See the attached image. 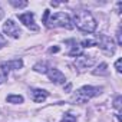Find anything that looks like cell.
<instances>
[{
	"label": "cell",
	"instance_id": "6da1fadb",
	"mask_svg": "<svg viewBox=\"0 0 122 122\" xmlns=\"http://www.w3.org/2000/svg\"><path fill=\"white\" fill-rule=\"evenodd\" d=\"M75 25L82 32H86V33H92L96 29V20L86 10H81V12L76 13V16H75Z\"/></svg>",
	"mask_w": 122,
	"mask_h": 122
},
{
	"label": "cell",
	"instance_id": "7a4b0ae2",
	"mask_svg": "<svg viewBox=\"0 0 122 122\" xmlns=\"http://www.w3.org/2000/svg\"><path fill=\"white\" fill-rule=\"evenodd\" d=\"M47 26L50 27H66V29H73V22L72 19L69 17V15L66 13H56L53 15L47 22H46Z\"/></svg>",
	"mask_w": 122,
	"mask_h": 122
},
{
	"label": "cell",
	"instance_id": "3957f363",
	"mask_svg": "<svg viewBox=\"0 0 122 122\" xmlns=\"http://www.w3.org/2000/svg\"><path fill=\"white\" fill-rule=\"evenodd\" d=\"M101 88H95V86H83V88H81L79 91H76V93H75V101L78 102V103H86L91 98H93V96H98L99 93H101Z\"/></svg>",
	"mask_w": 122,
	"mask_h": 122
},
{
	"label": "cell",
	"instance_id": "277c9868",
	"mask_svg": "<svg viewBox=\"0 0 122 122\" xmlns=\"http://www.w3.org/2000/svg\"><path fill=\"white\" fill-rule=\"evenodd\" d=\"M3 30H5V33L7 35V36H10V37H13V39H17L19 36H20V29H19V26L13 22V20H7L5 25H3Z\"/></svg>",
	"mask_w": 122,
	"mask_h": 122
},
{
	"label": "cell",
	"instance_id": "5b68a950",
	"mask_svg": "<svg viewBox=\"0 0 122 122\" xmlns=\"http://www.w3.org/2000/svg\"><path fill=\"white\" fill-rule=\"evenodd\" d=\"M99 37V46H101V49L103 50V52H106L108 55H113V52H115V46H113V43H112V40L108 37V36H103V35H101V36H98Z\"/></svg>",
	"mask_w": 122,
	"mask_h": 122
},
{
	"label": "cell",
	"instance_id": "8992f818",
	"mask_svg": "<svg viewBox=\"0 0 122 122\" xmlns=\"http://www.w3.org/2000/svg\"><path fill=\"white\" fill-rule=\"evenodd\" d=\"M19 20H20L25 26H27L29 29H32V30H39V27H37L36 25H33V23H35V16H33V13L27 12V13L19 15Z\"/></svg>",
	"mask_w": 122,
	"mask_h": 122
},
{
	"label": "cell",
	"instance_id": "52a82bcc",
	"mask_svg": "<svg viewBox=\"0 0 122 122\" xmlns=\"http://www.w3.org/2000/svg\"><path fill=\"white\" fill-rule=\"evenodd\" d=\"M47 76H49V79H50L53 83H56V85L65 83V81H66L65 75L60 72L59 69H49V71H47Z\"/></svg>",
	"mask_w": 122,
	"mask_h": 122
},
{
	"label": "cell",
	"instance_id": "ba28073f",
	"mask_svg": "<svg viewBox=\"0 0 122 122\" xmlns=\"http://www.w3.org/2000/svg\"><path fill=\"white\" fill-rule=\"evenodd\" d=\"M93 62H95L93 57H89V56H83V55H81L79 57H76L75 65H76L79 69H85V68H88V66H92Z\"/></svg>",
	"mask_w": 122,
	"mask_h": 122
},
{
	"label": "cell",
	"instance_id": "9c48e42d",
	"mask_svg": "<svg viewBox=\"0 0 122 122\" xmlns=\"http://www.w3.org/2000/svg\"><path fill=\"white\" fill-rule=\"evenodd\" d=\"M0 66H2V71L3 72L7 73L10 69H20L23 66V62H22L20 59H15V60H10V62H3Z\"/></svg>",
	"mask_w": 122,
	"mask_h": 122
},
{
	"label": "cell",
	"instance_id": "30bf717a",
	"mask_svg": "<svg viewBox=\"0 0 122 122\" xmlns=\"http://www.w3.org/2000/svg\"><path fill=\"white\" fill-rule=\"evenodd\" d=\"M47 92L46 91H42V89H33L32 92H30V96H32V99L35 101V102H37V103H40V102H43L46 98H47Z\"/></svg>",
	"mask_w": 122,
	"mask_h": 122
},
{
	"label": "cell",
	"instance_id": "8fae6325",
	"mask_svg": "<svg viewBox=\"0 0 122 122\" xmlns=\"http://www.w3.org/2000/svg\"><path fill=\"white\" fill-rule=\"evenodd\" d=\"M7 102H10V103H22L23 98L20 95H9L7 96Z\"/></svg>",
	"mask_w": 122,
	"mask_h": 122
},
{
	"label": "cell",
	"instance_id": "7c38bea8",
	"mask_svg": "<svg viewBox=\"0 0 122 122\" xmlns=\"http://www.w3.org/2000/svg\"><path fill=\"white\" fill-rule=\"evenodd\" d=\"M106 68H108V66H106V63H102L96 71H93V73H95V75H106V73H108Z\"/></svg>",
	"mask_w": 122,
	"mask_h": 122
},
{
	"label": "cell",
	"instance_id": "4fadbf2b",
	"mask_svg": "<svg viewBox=\"0 0 122 122\" xmlns=\"http://www.w3.org/2000/svg\"><path fill=\"white\" fill-rule=\"evenodd\" d=\"M60 122H76V116L75 115H71V113H65V116L62 118Z\"/></svg>",
	"mask_w": 122,
	"mask_h": 122
},
{
	"label": "cell",
	"instance_id": "5bb4252c",
	"mask_svg": "<svg viewBox=\"0 0 122 122\" xmlns=\"http://www.w3.org/2000/svg\"><path fill=\"white\" fill-rule=\"evenodd\" d=\"M35 71H37V72H47V69H46V63H37L36 66H35Z\"/></svg>",
	"mask_w": 122,
	"mask_h": 122
},
{
	"label": "cell",
	"instance_id": "9a60e30c",
	"mask_svg": "<svg viewBox=\"0 0 122 122\" xmlns=\"http://www.w3.org/2000/svg\"><path fill=\"white\" fill-rule=\"evenodd\" d=\"M82 46H83V47H91V46H96V42H95V40H91V39H89V40H83V42H82Z\"/></svg>",
	"mask_w": 122,
	"mask_h": 122
},
{
	"label": "cell",
	"instance_id": "2e32d148",
	"mask_svg": "<svg viewBox=\"0 0 122 122\" xmlns=\"http://www.w3.org/2000/svg\"><path fill=\"white\" fill-rule=\"evenodd\" d=\"M69 55H71V56H76V55H79V56H81V55H82V49L75 46V47H73V49L69 52Z\"/></svg>",
	"mask_w": 122,
	"mask_h": 122
},
{
	"label": "cell",
	"instance_id": "e0dca14e",
	"mask_svg": "<svg viewBox=\"0 0 122 122\" xmlns=\"http://www.w3.org/2000/svg\"><path fill=\"white\" fill-rule=\"evenodd\" d=\"M10 3L13 6H16V7H26L27 6V2H15V0H12Z\"/></svg>",
	"mask_w": 122,
	"mask_h": 122
},
{
	"label": "cell",
	"instance_id": "ac0fdd59",
	"mask_svg": "<svg viewBox=\"0 0 122 122\" xmlns=\"http://www.w3.org/2000/svg\"><path fill=\"white\" fill-rule=\"evenodd\" d=\"M49 15H50V12H49V10H45L43 17H42V22H43V23H46V22L49 20Z\"/></svg>",
	"mask_w": 122,
	"mask_h": 122
},
{
	"label": "cell",
	"instance_id": "d6986e66",
	"mask_svg": "<svg viewBox=\"0 0 122 122\" xmlns=\"http://www.w3.org/2000/svg\"><path fill=\"white\" fill-rule=\"evenodd\" d=\"M121 65H122V60H121V59H118L116 62H115V68H116V71H118V72H121V71H122V66H121Z\"/></svg>",
	"mask_w": 122,
	"mask_h": 122
},
{
	"label": "cell",
	"instance_id": "ffe728a7",
	"mask_svg": "<svg viewBox=\"0 0 122 122\" xmlns=\"http://www.w3.org/2000/svg\"><path fill=\"white\" fill-rule=\"evenodd\" d=\"M6 79H7V73L2 71V73H0V83H3V82H5Z\"/></svg>",
	"mask_w": 122,
	"mask_h": 122
},
{
	"label": "cell",
	"instance_id": "44dd1931",
	"mask_svg": "<svg viewBox=\"0 0 122 122\" xmlns=\"http://www.w3.org/2000/svg\"><path fill=\"white\" fill-rule=\"evenodd\" d=\"M113 106H115V108H119V106H121V96H118V98H116V101H115Z\"/></svg>",
	"mask_w": 122,
	"mask_h": 122
},
{
	"label": "cell",
	"instance_id": "7402d4cb",
	"mask_svg": "<svg viewBox=\"0 0 122 122\" xmlns=\"http://www.w3.org/2000/svg\"><path fill=\"white\" fill-rule=\"evenodd\" d=\"M49 52H50V53H56V52H59V47H57V46L50 47V49H49Z\"/></svg>",
	"mask_w": 122,
	"mask_h": 122
}]
</instances>
